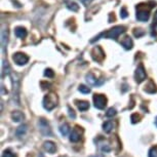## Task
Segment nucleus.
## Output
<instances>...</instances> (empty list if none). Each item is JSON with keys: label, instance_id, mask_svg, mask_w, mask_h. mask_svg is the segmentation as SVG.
<instances>
[{"label": "nucleus", "instance_id": "f257e3e1", "mask_svg": "<svg viewBox=\"0 0 157 157\" xmlns=\"http://www.w3.org/2000/svg\"><path fill=\"white\" fill-rule=\"evenodd\" d=\"M125 27H123V26H116V27H114V28H112L110 29L109 31L107 32H104V33H102L101 35H99L98 37H96V39H100L101 37L104 36V37H106V38H111V39H116V38L119 36L120 34H122L123 32H125ZM96 39H94V40H91L94 42Z\"/></svg>", "mask_w": 157, "mask_h": 157}, {"label": "nucleus", "instance_id": "f03ea898", "mask_svg": "<svg viewBox=\"0 0 157 157\" xmlns=\"http://www.w3.org/2000/svg\"><path fill=\"white\" fill-rule=\"evenodd\" d=\"M58 96L54 93L47 94L45 97L43 98V107L47 111H52L57 107L58 105Z\"/></svg>", "mask_w": 157, "mask_h": 157}, {"label": "nucleus", "instance_id": "7ed1b4c3", "mask_svg": "<svg viewBox=\"0 0 157 157\" xmlns=\"http://www.w3.org/2000/svg\"><path fill=\"white\" fill-rule=\"evenodd\" d=\"M94 107L97 109H100V110H103L105 109V107L107 106V98H106L104 94H94Z\"/></svg>", "mask_w": 157, "mask_h": 157}, {"label": "nucleus", "instance_id": "20e7f679", "mask_svg": "<svg viewBox=\"0 0 157 157\" xmlns=\"http://www.w3.org/2000/svg\"><path fill=\"white\" fill-rule=\"evenodd\" d=\"M38 127H39L41 135L45 136V137H48V136L52 135V129H50L49 123L44 118H40L39 119V121H38Z\"/></svg>", "mask_w": 157, "mask_h": 157}, {"label": "nucleus", "instance_id": "39448f33", "mask_svg": "<svg viewBox=\"0 0 157 157\" xmlns=\"http://www.w3.org/2000/svg\"><path fill=\"white\" fill-rule=\"evenodd\" d=\"M13 60L19 66H24L29 62V57L24 52H16L13 56Z\"/></svg>", "mask_w": 157, "mask_h": 157}, {"label": "nucleus", "instance_id": "423d86ee", "mask_svg": "<svg viewBox=\"0 0 157 157\" xmlns=\"http://www.w3.org/2000/svg\"><path fill=\"white\" fill-rule=\"evenodd\" d=\"M147 77V74H146V70L143 66V64H140L136 70V73H135V78H136V81L138 83H141L143 82Z\"/></svg>", "mask_w": 157, "mask_h": 157}, {"label": "nucleus", "instance_id": "0eeeda50", "mask_svg": "<svg viewBox=\"0 0 157 157\" xmlns=\"http://www.w3.org/2000/svg\"><path fill=\"white\" fill-rule=\"evenodd\" d=\"M91 57L94 61L99 62V63H102L105 59V52H103V49L101 48L100 46H96L94 48L91 50Z\"/></svg>", "mask_w": 157, "mask_h": 157}, {"label": "nucleus", "instance_id": "6e6552de", "mask_svg": "<svg viewBox=\"0 0 157 157\" xmlns=\"http://www.w3.org/2000/svg\"><path fill=\"white\" fill-rule=\"evenodd\" d=\"M81 134H82V130L79 128L78 126H76L75 128H73L72 132H70V141L73 142V143H76V142L80 141L81 139Z\"/></svg>", "mask_w": 157, "mask_h": 157}, {"label": "nucleus", "instance_id": "1a4fd4ad", "mask_svg": "<svg viewBox=\"0 0 157 157\" xmlns=\"http://www.w3.org/2000/svg\"><path fill=\"white\" fill-rule=\"evenodd\" d=\"M139 10L137 11V20L140 21V22H147L149 20V17H150V13H149V10H142L141 6L139 5Z\"/></svg>", "mask_w": 157, "mask_h": 157}, {"label": "nucleus", "instance_id": "9d476101", "mask_svg": "<svg viewBox=\"0 0 157 157\" xmlns=\"http://www.w3.org/2000/svg\"><path fill=\"white\" fill-rule=\"evenodd\" d=\"M43 148L46 152H48L50 154H54L57 150V147H56V144L52 141H46L43 143Z\"/></svg>", "mask_w": 157, "mask_h": 157}, {"label": "nucleus", "instance_id": "9b49d317", "mask_svg": "<svg viewBox=\"0 0 157 157\" xmlns=\"http://www.w3.org/2000/svg\"><path fill=\"white\" fill-rule=\"evenodd\" d=\"M121 45H122L125 49H132V46H134V42H132V39L129 36H125L121 40Z\"/></svg>", "mask_w": 157, "mask_h": 157}, {"label": "nucleus", "instance_id": "f8f14e48", "mask_svg": "<svg viewBox=\"0 0 157 157\" xmlns=\"http://www.w3.org/2000/svg\"><path fill=\"white\" fill-rule=\"evenodd\" d=\"M25 118V115H24L21 111H13L11 113V119H13L14 122H21L22 120H24Z\"/></svg>", "mask_w": 157, "mask_h": 157}, {"label": "nucleus", "instance_id": "ddd939ff", "mask_svg": "<svg viewBox=\"0 0 157 157\" xmlns=\"http://www.w3.org/2000/svg\"><path fill=\"white\" fill-rule=\"evenodd\" d=\"M76 105L77 108L82 112L88 110V108H90V103L87 101H76Z\"/></svg>", "mask_w": 157, "mask_h": 157}, {"label": "nucleus", "instance_id": "4468645a", "mask_svg": "<svg viewBox=\"0 0 157 157\" xmlns=\"http://www.w3.org/2000/svg\"><path fill=\"white\" fill-rule=\"evenodd\" d=\"M144 90L146 91V93H148V94H154V93H156V91H157V88H156L155 83H154L152 80H150L146 84V86H145Z\"/></svg>", "mask_w": 157, "mask_h": 157}, {"label": "nucleus", "instance_id": "2eb2a0df", "mask_svg": "<svg viewBox=\"0 0 157 157\" xmlns=\"http://www.w3.org/2000/svg\"><path fill=\"white\" fill-rule=\"evenodd\" d=\"M14 34L17 38H25L27 36V30L23 27H17L14 29Z\"/></svg>", "mask_w": 157, "mask_h": 157}, {"label": "nucleus", "instance_id": "dca6fc26", "mask_svg": "<svg viewBox=\"0 0 157 157\" xmlns=\"http://www.w3.org/2000/svg\"><path fill=\"white\" fill-rule=\"evenodd\" d=\"M26 132H27V125H26V124H22V125H20L16 130V135L20 138L23 137V136H25Z\"/></svg>", "mask_w": 157, "mask_h": 157}, {"label": "nucleus", "instance_id": "f3484780", "mask_svg": "<svg viewBox=\"0 0 157 157\" xmlns=\"http://www.w3.org/2000/svg\"><path fill=\"white\" fill-rule=\"evenodd\" d=\"M70 125L67 122H64L62 125L60 126V132L62 136H67L70 132Z\"/></svg>", "mask_w": 157, "mask_h": 157}, {"label": "nucleus", "instance_id": "a211bd4d", "mask_svg": "<svg viewBox=\"0 0 157 157\" xmlns=\"http://www.w3.org/2000/svg\"><path fill=\"white\" fill-rule=\"evenodd\" d=\"M112 129H113V122L110 120L106 121V122L103 123V130L105 132H107V134H109V132H112Z\"/></svg>", "mask_w": 157, "mask_h": 157}, {"label": "nucleus", "instance_id": "6ab92c4d", "mask_svg": "<svg viewBox=\"0 0 157 157\" xmlns=\"http://www.w3.org/2000/svg\"><path fill=\"white\" fill-rule=\"evenodd\" d=\"M86 81H87L90 84H91V85H96V84H98L96 77H94V75L93 73H88L87 75H86Z\"/></svg>", "mask_w": 157, "mask_h": 157}, {"label": "nucleus", "instance_id": "aec40b11", "mask_svg": "<svg viewBox=\"0 0 157 157\" xmlns=\"http://www.w3.org/2000/svg\"><path fill=\"white\" fill-rule=\"evenodd\" d=\"M7 31L5 30H2V33H1V45H2V48L7 44Z\"/></svg>", "mask_w": 157, "mask_h": 157}, {"label": "nucleus", "instance_id": "412c9836", "mask_svg": "<svg viewBox=\"0 0 157 157\" xmlns=\"http://www.w3.org/2000/svg\"><path fill=\"white\" fill-rule=\"evenodd\" d=\"M116 114H117L116 109L113 108V107L109 108L108 110H107V112H106V116H107V117H113V116H115Z\"/></svg>", "mask_w": 157, "mask_h": 157}, {"label": "nucleus", "instance_id": "4be33fe9", "mask_svg": "<svg viewBox=\"0 0 157 157\" xmlns=\"http://www.w3.org/2000/svg\"><path fill=\"white\" fill-rule=\"evenodd\" d=\"M78 90L82 94H90V88L88 86H86V85H83V84L79 85Z\"/></svg>", "mask_w": 157, "mask_h": 157}, {"label": "nucleus", "instance_id": "5701e85b", "mask_svg": "<svg viewBox=\"0 0 157 157\" xmlns=\"http://www.w3.org/2000/svg\"><path fill=\"white\" fill-rule=\"evenodd\" d=\"M67 7L72 11H78V10H79V6L75 3V2H69V3H67Z\"/></svg>", "mask_w": 157, "mask_h": 157}, {"label": "nucleus", "instance_id": "b1692460", "mask_svg": "<svg viewBox=\"0 0 157 157\" xmlns=\"http://www.w3.org/2000/svg\"><path fill=\"white\" fill-rule=\"evenodd\" d=\"M134 35H135L136 37L140 38V37L144 36V35H145V31L143 30V29H135V31H134Z\"/></svg>", "mask_w": 157, "mask_h": 157}, {"label": "nucleus", "instance_id": "393cba45", "mask_svg": "<svg viewBox=\"0 0 157 157\" xmlns=\"http://www.w3.org/2000/svg\"><path fill=\"white\" fill-rule=\"evenodd\" d=\"M130 119H132V123H137V122H139V121H140L141 116H140V115H139L138 113H135V114H132V115Z\"/></svg>", "mask_w": 157, "mask_h": 157}, {"label": "nucleus", "instance_id": "a878e982", "mask_svg": "<svg viewBox=\"0 0 157 157\" xmlns=\"http://www.w3.org/2000/svg\"><path fill=\"white\" fill-rule=\"evenodd\" d=\"M148 157H157V148L153 147L149 150V154H148Z\"/></svg>", "mask_w": 157, "mask_h": 157}, {"label": "nucleus", "instance_id": "bb28decb", "mask_svg": "<svg viewBox=\"0 0 157 157\" xmlns=\"http://www.w3.org/2000/svg\"><path fill=\"white\" fill-rule=\"evenodd\" d=\"M44 75H45L46 77H48V78H52V77L55 76V73L52 69H46L45 71H44Z\"/></svg>", "mask_w": 157, "mask_h": 157}, {"label": "nucleus", "instance_id": "cd10ccee", "mask_svg": "<svg viewBox=\"0 0 157 157\" xmlns=\"http://www.w3.org/2000/svg\"><path fill=\"white\" fill-rule=\"evenodd\" d=\"M2 157H16V155L10 150H5L3 153H2Z\"/></svg>", "mask_w": 157, "mask_h": 157}, {"label": "nucleus", "instance_id": "c85d7f7f", "mask_svg": "<svg viewBox=\"0 0 157 157\" xmlns=\"http://www.w3.org/2000/svg\"><path fill=\"white\" fill-rule=\"evenodd\" d=\"M127 16H128V13H127V11H126V8L125 7H122V8H121V11H120L121 19H125Z\"/></svg>", "mask_w": 157, "mask_h": 157}, {"label": "nucleus", "instance_id": "c756f323", "mask_svg": "<svg viewBox=\"0 0 157 157\" xmlns=\"http://www.w3.org/2000/svg\"><path fill=\"white\" fill-rule=\"evenodd\" d=\"M101 150H102L103 152H109V151L111 150V148H110V146H109V145L104 144V145H102V146H101Z\"/></svg>", "mask_w": 157, "mask_h": 157}, {"label": "nucleus", "instance_id": "7c9ffc66", "mask_svg": "<svg viewBox=\"0 0 157 157\" xmlns=\"http://www.w3.org/2000/svg\"><path fill=\"white\" fill-rule=\"evenodd\" d=\"M68 111H69V115H70V117H71V118H75V117H76L75 113H74V111H73L71 108H68Z\"/></svg>", "mask_w": 157, "mask_h": 157}, {"label": "nucleus", "instance_id": "2f4dec72", "mask_svg": "<svg viewBox=\"0 0 157 157\" xmlns=\"http://www.w3.org/2000/svg\"><path fill=\"white\" fill-rule=\"evenodd\" d=\"M80 1L82 2V3H83L84 5H85V6H87V5L88 4H90V2L91 1H93V0H80Z\"/></svg>", "mask_w": 157, "mask_h": 157}, {"label": "nucleus", "instance_id": "473e14b6", "mask_svg": "<svg viewBox=\"0 0 157 157\" xmlns=\"http://www.w3.org/2000/svg\"><path fill=\"white\" fill-rule=\"evenodd\" d=\"M154 21H155V23H157V11L154 14Z\"/></svg>", "mask_w": 157, "mask_h": 157}, {"label": "nucleus", "instance_id": "72a5a7b5", "mask_svg": "<svg viewBox=\"0 0 157 157\" xmlns=\"http://www.w3.org/2000/svg\"><path fill=\"white\" fill-rule=\"evenodd\" d=\"M154 122H155V125L157 126V117L155 118V121H154Z\"/></svg>", "mask_w": 157, "mask_h": 157}, {"label": "nucleus", "instance_id": "f704fd0d", "mask_svg": "<svg viewBox=\"0 0 157 157\" xmlns=\"http://www.w3.org/2000/svg\"><path fill=\"white\" fill-rule=\"evenodd\" d=\"M91 157H104L103 155H99V156H91Z\"/></svg>", "mask_w": 157, "mask_h": 157}, {"label": "nucleus", "instance_id": "c9c22d12", "mask_svg": "<svg viewBox=\"0 0 157 157\" xmlns=\"http://www.w3.org/2000/svg\"><path fill=\"white\" fill-rule=\"evenodd\" d=\"M39 157H44V156L42 155V154H39Z\"/></svg>", "mask_w": 157, "mask_h": 157}]
</instances>
